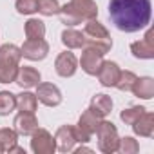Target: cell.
Segmentation results:
<instances>
[{"label":"cell","instance_id":"1","mask_svg":"<svg viewBox=\"0 0 154 154\" xmlns=\"http://www.w3.org/2000/svg\"><path fill=\"white\" fill-rule=\"evenodd\" d=\"M152 15L150 0H111L109 18L116 29L136 33L149 26Z\"/></svg>","mask_w":154,"mask_h":154},{"label":"cell","instance_id":"2","mask_svg":"<svg viewBox=\"0 0 154 154\" xmlns=\"http://www.w3.org/2000/svg\"><path fill=\"white\" fill-rule=\"evenodd\" d=\"M58 17L62 24L72 27L82 22L93 20L98 17V6L94 0H69L65 6H60Z\"/></svg>","mask_w":154,"mask_h":154},{"label":"cell","instance_id":"3","mask_svg":"<svg viewBox=\"0 0 154 154\" xmlns=\"http://www.w3.org/2000/svg\"><path fill=\"white\" fill-rule=\"evenodd\" d=\"M84 38H85V47H91V49L98 51L100 54H107L112 47V38H111L109 31L96 18L87 20V24L84 27Z\"/></svg>","mask_w":154,"mask_h":154},{"label":"cell","instance_id":"4","mask_svg":"<svg viewBox=\"0 0 154 154\" xmlns=\"http://www.w3.org/2000/svg\"><path fill=\"white\" fill-rule=\"evenodd\" d=\"M98 136V149L105 154H112L118 150V143H120V136H118V129L112 122L102 120L96 132Z\"/></svg>","mask_w":154,"mask_h":154},{"label":"cell","instance_id":"5","mask_svg":"<svg viewBox=\"0 0 154 154\" xmlns=\"http://www.w3.org/2000/svg\"><path fill=\"white\" fill-rule=\"evenodd\" d=\"M31 136V150L35 154H53L56 150V141L45 129H36Z\"/></svg>","mask_w":154,"mask_h":154},{"label":"cell","instance_id":"6","mask_svg":"<svg viewBox=\"0 0 154 154\" xmlns=\"http://www.w3.org/2000/svg\"><path fill=\"white\" fill-rule=\"evenodd\" d=\"M20 53L24 58L27 60H33V62H38V60H44L49 53V44L44 40V38H38V40H26L24 45L20 47Z\"/></svg>","mask_w":154,"mask_h":154},{"label":"cell","instance_id":"7","mask_svg":"<svg viewBox=\"0 0 154 154\" xmlns=\"http://www.w3.org/2000/svg\"><path fill=\"white\" fill-rule=\"evenodd\" d=\"M36 100L47 107H56L62 103V93L54 84H38L36 85Z\"/></svg>","mask_w":154,"mask_h":154},{"label":"cell","instance_id":"8","mask_svg":"<svg viewBox=\"0 0 154 154\" xmlns=\"http://www.w3.org/2000/svg\"><path fill=\"white\" fill-rule=\"evenodd\" d=\"M54 69H56L58 76H62V78H71V76H74L76 69H78V60H76V56L71 51H63L56 56Z\"/></svg>","mask_w":154,"mask_h":154},{"label":"cell","instance_id":"9","mask_svg":"<svg viewBox=\"0 0 154 154\" xmlns=\"http://www.w3.org/2000/svg\"><path fill=\"white\" fill-rule=\"evenodd\" d=\"M152 36H154V33H152V29H149L141 40L131 44V53L136 58H141V60L154 58V38Z\"/></svg>","mask_w":154,"mask_h":154},{"label":"cell","instance_id":"10","mask_svg":"<svg viewBox=\"0 0 154 154\" xmlns=\"http://www.w3.org/2000/svg\"><path fill=\"white\" fill-rule=\"evenodd\" d=\"M54 141H56V149L60 152H71L74 150V143L76 141V131L72 125H62L56 134H54Z\"/></svg>","mask_w":154,"mask_h":154},{"label":"cell","instance_id":"11","mask_svg":"<svg viewBox=\"0 0 154 154\" xmlns=\"http://www.w3.org/2000/svg\"><path fill=\"white\" fill-rule=\"evenodd\" d=\"M103 63V54H100L98 51L91 49V47H85L84 53H82V58H80V65L84 69V72H87L89 76H96L100 67Z\"/></svg>","mask_w":154,"mask_h":154},{"label":"cell","instance_id":"12","mask_svg":"<svg viewBox=\"0 0 154 154\" xmlns=\"http://www.w3.org/2000/svg\"><path fill=\"white\" fill-rule=\"evenodd\" d=\"M15 131L20 134V136H31L36 129H38V120L35 116V112H22L15 116Z\"/></svg>","mask_w":154,"mask_h":154},{"label":"cell","instance_id":"13","mask_svg":"<svg viewBox=\"0 0 154 154\" xmlns=\"http://www.w3.org/2000/svg\"><path fill=\"white\" fill-rule=\"evenodd\" d=\"M120 72H122V69L116 62H105L103 60V63L98 71V80L103 87H114L118 78H120Z\"/></svg>","mask_w":154,"mask_h":154},{"label":"cell","instance_id":"14","mask_svg":"<svg viewBox=\"0 0 154 154\" xmlns=\"http://www.w3.org/2000/svg\"><path fill=\"white\" fill-rule=\"evenodd\" d=\"M40 72L35 69V67H18V72H17V78H15V84L22 89H31V87H36L40 84Z\"/></svg>","mask_w":154,"mask_h":154},{"label":"cell","instance_id":"15","mask_svg":"<svg viewBox=\"0 0 154 154\" xmlns=\"http://www.w3.org/2000/svg\"><path fill=\"white\" fill-rule=\"evenodd\" d=\"M132 129L138 136H143V138H152L154 134V114L152 112H143L134 123H132Z\"/></svg>","mask_w":154,"mask_h":154},{"label":"cell","instance_id":"16","mask_svg":"<svg viewBox=\"0 0 154 154\" xmlns=\"http://www.w3.org/2000/svg\"><path fill=\"white\" fill-rule=\"evenodd\" d=\"M138 98L141 100H150L154 96V80L150 76H141V78H136L131 89Z\"/></svg>","mask_w":154,"mask_h":154},{"label":"cell","instance_id":"17","mask_svg":"<svg viewBox=\"0 0 154 154\" xmlns=\"http://www.w3.org/2000/svg\"><path fill=\"white\" fill-rule=\"evenodd\" d=\"M20 58H22L20 47H17L15 44L0 45V67H4V65H18Z\"/></svg>","mask_w":154,"mask_h":154},{"label":"cell","instance_id":"18","mask_svg":"<svg viewBox=\"0 0 154 154\" xmlns=\"http://www.w3.org/2000/svg\"><path fill=\"white\" fill-rule=\"evenodd\" d=\"M103 118H100L98 114H94L91 109H87V111H84L82 112V116H80V120H78V129H82L85 134H89V136H93L94 132H96V129H98V125H100V122H102Z\"/></svg>","mask_w":154,"mask_h":154},{"label":"cell","instance_id":"19","mask_svg":"<svg viewBox=\"0 0 154 154\" xmlns=\"http://www.w3.org/2000/svg\"><path fill=\"white\" fill-rule=\"evenodd\" d=\"M89 109H91L94 114H98L100 118H105V116L112 111V100H111V96H107V94H94L93 100H91Z\"/></svg>","mask_w":154,"mask_h":154},{"label":"cell","instance_id":"20","mask_svg":"<svg viewBox=\"0 0 154 154\" xmlns=\"http://www.w3.org/2000/svg\"><path fill=\"white\" fill-rule=\"evenodd\" d=\"M62 44L67 49H82V47H85L84 33L76 31V29H65L62 33Z\"/></svg>","mask_w":154,"mask_h":154},{"label":"cell","instance_id":"21","mask_svg":"<svg viewBox=\"0 0 154 154\" xmlns=\"http://www.w3.org/2000/svg\"><path fill=\"white\" fill-rule=\"evenodd\" d=\"M24 31L29 40H38L45 36V24L38 18H29L24 26Z\"/></svg>","mask_w":154,"mask_h":154},{"label":"cell","instance_id":"22","mask_svg":"<svg viewBox=\"0 0 154 154\" xmlns=\"http://www.w3.org/2000/svg\"><path fill=\"white\" fill-rule=\"evenodd\" d=\"M36 105H38V100H36V94H33V93L24 91L17 96V107L22 112H35Z\"/></svg>","mask_w":154,"mask_h":154},{"label":"cell","instance_id":"23","mask_svg":"<svg viewBox=\"0 0 154 154\" xmlns=\"http://www.w3.org/2000/svg\"><path fill=\"white\" fill-rule=\"evenodd\" d=\"M18 141V132L15 129L4 127L0 129V152H8L13 145H17Z\"/></svg>","mask_w":154,"mask_h":154},{"label":"cell","instance_id":"24","mask_svg":"<svg viewBox=\"0 0 154 154\" xmlns=\"http://www.w3.org/2000/svg\"><path fill=\"white\" fill-rule=\"evenodd\" d=\"M17 107V94L9 91H0V116H8Z\"/></svg>","mask_w":154,"mask_h":154},{"label":"cell","instance_id":"25","mask_svg":"<svg viewBox=\"0 0 154 154\" xmlns=\"http://www.w3.org/2000/svg\"><path fill=\"white\" fill-rule=\"evenodd\" d=\"M145 111H147V109L141 107V105H132V107H129V109H123L122 114H120V118H122V122H123L125 125H132Z\"/></svg>","mask_w":154,"mask_h":154},{"label":"cell","instance_id":"26","mask_svg":"<svg viewBox=\"0 0 154 154\" xmlns=\"http://www.w3.org/2000/svg\"><path fill=\"white\" fill-rule=\"evenodd\" d=\"M36 2H38V13L44 17H53V15H58L60 11L58 0H36Z\"/></svg>","mask_w":154,"mask_h":154},{"label":"cell","instance_id":"27","mask_svg":"<svg viewBox=\"0 0 154 154\" xmlns=\"http://www.w3.org/2000/svg\"><path fill=\"white\" fill-rule=\"evenodd\" d=\"M136 78H138V76H136L132 71H122V72H120V78H118V82H116L114 87H118L120 91L127 93V91L132 89V84H134Z\"/></svg>","mask_w":154,"mask_h":154},{"label":"cell","instance_id":"28","mask_svg":"<svg viewBox=\"0 0 154 154\" xmlns=\"http://www.w3.org/2000/svg\"><path fill=\"white\" fill-rule=\"evenodd\" d=\"M118 150L123 152V154H136L140 150V143L131 138V136H125V138H120V143H118Z\"/></svg>","mask_w":154,"mask_h":154},{"label":"cell","instance_id":"29","mask_svg":"<svg viewBox=\"0 0 154 154\" xmlns=\"http://www.w3.org/2000/svg\"><path fill=\"white\" fill-rule=\"evenodd\" d=\"M15 8L20 15H33L38 11V2L36 0H17Z\"/></svg>","mask_w":154,"mask_h":154},{"label":"cell","instance_id":"30","mask_svg":"<svg viewBox=\"0 0 154 154\" xmlns=\"http://www.w3.org/2000/svg\"><path fill=\"white\" fill-rule=\"evenodd\" d=\"M18 65H4L0 67V84H11L17 78Z\"/></svg>","mask_w":154,"mask_h":154}]
</instances>
